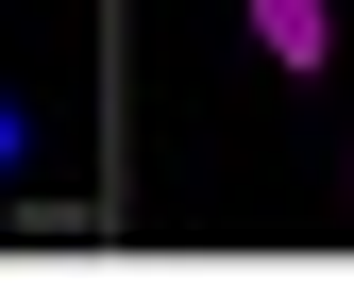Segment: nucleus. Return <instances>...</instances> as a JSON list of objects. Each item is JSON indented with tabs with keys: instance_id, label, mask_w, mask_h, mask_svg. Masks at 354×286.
<instances>
[{
	"instance_id": "obj_1",
	"label": "nucleus",
	"mask_w": 354,
	"mask_h": 286,
	"mask_svg": "<svg viewBox=\"0 0 354 286\" xmlns=\"http://www.w3.org/2000/svg\"><path fill=\"white\" fill-rule=\"evenodd\" d=\"M270 68H337V0H236Z\"/></svg>"
},
{
	"instance_id": "obj_2",
	"label": "nucleus",
	"mask_w": 354,
	"mask_h": 286,
	"mask_svg": "<svg viewBox=\"0 0 354 286\" xmlns=\"http://www.w3.org/2000/svg\"><path fill=\"white\" fill-rule=\"evenodd\" d=\"M17 152H34V102H17V84H0V169H17Z\"/></svg>"
}]
</instances>
